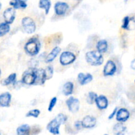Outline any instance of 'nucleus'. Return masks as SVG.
Returning a JSON list of instances; mask_svg holds the SVG:
<instances>
[{"label": "nucleus", "mask_w": 135, "mask_h": 135, "mask_svg": "<svg viewBox=\"0 0 135 135\" xmlns=\"http://www.w3.org/2000/svg\"><path fill=\"white\" fill-rule=\"evenodd\" d=\"M17 74L16 73H11L7 76L6 78L3 79L1 81V84H2L3 86H9V85H13L16 83L17 80Z\"/></svg>", "instance_id": "4be33fe9"}, {"label": "nucleus", "mask_w": 135, "mask_h": 135, "mask_svg": "<svg viewBox=\"0 0 135 135\" xmlns=\"http://www.w3.org/2000/svg\"><path fill=\"white\" fill-rule=\"evenodd\" d=\"M133 19V18L130 17L129 16H125L123 19L122 21V25H121V28L123 30H126V31H129L130 30V24L131 22Z\"/></svg>", "instance_id": "bb28decb"}, {"label": "nucleus", "mask_w": 135, "mask_h": 135, "mask_svg": "<svg viewBox=\"0 0 135 135\" xmlns=\"http://www.w3.org/2000/svg\"><path fill=\"white\" fill-rule=\"evenodd\" d=\"M0 135H2V133H1V132H0Z\"/></svg>", "instance_id": "ea45409f"}, {"label": "nucleus", "mask_w": 135, "mask_h": 135, "mask_svg": "<svg viewBox=\"0 0 135 135\" xmlns=\"http://www.w3.org/2000/svg\"><path fill=\"white\" fill-rule=\"evenodd\" d=\"M74 128L77 131H80L84 128L81 120H76V121H75L74 124Z\"/></svg>", "instance_id": "473e14b6"}, {"label": "nucleus", "mask_w": 135, "mask_h": 135, "mask_svg": "<svg viewBox=\"0 0 135 135\" xmlns=\"http://www.w3.org/2000/svg\"><path fill=\"white\" fill-rule=\"evenodd\" d=\"M62 124H66V122L68 121V117L66 115L62 113H58L56 116L55 117Z\"/></svg>", "instance_id": "7c9ffc66"}, {"label": "nucleus", "mask_w": 135, "mask_h": 135, "mask_svg": "<svg viewBox=\"0 0 135 135\" xmlns=\"http://www.w3.org/2000/svg\"><path fill=\"white\" fill-rule=\"evenodd\" d=\"M77 80L80 85H88L93 80V76L91 74L80 72L77 76Z\"/></svg>", "instance_id": "2eb2a0df"}, {"label": "nucleus", "mask_w": 135, "mask_h": 135, "mask_svg": "<svg viewBox=\"0 0 135 135\" xmlns=\"http://www.w3.org/2000/svg\"><path fill=\"white\" fill-rule=\"evenodd\" d=\"M127 127L122 123H117L113 127V132L115 135H125Z\"/></svg>", "instance_id": "aec40b11"}, {"label": "nucleus", "mask_w": 135, "mask_h": 135, "mask_svg": "<svg viewBox=\"0 0 135 135\" xmlns=\"http://www.w3.org/2000/svg\"><path fill=\"white\" fill-rule=\"evenodd\" d=\"M76 1H78V2H81V0H76Z\"/></svg>", "instance_id": "4c0bfd02"}, {"label": "nucleus", "mask_w": 135, "mask_h": 135, "mask_svg": "<svg viewBox=\"0 0 135 135\" xmlns=\"http://www.w3.org/2000/svg\"><path fill=\"white\" fill-rule=\"evenodd\" d=\"M2 3H0V10L2 9Z\"/></svg>", "instance_id": "e433bc0d"}, {"label": "nucleus", "mask_w": 135, "mask_h": 135, "mask_svg": "<svg viewBox=\"0 0 135 135\" xmlns=\"http://www.w3.org/2000/svg\"><path fill=\"white\" fill-rule=\"evenodd\" d=\"M98 96V95L97 94V93L94 91H89L88 92V93L87 94L86 96V102L89 105H93L95 103V101L96 98Z\"/></svg>", "instance_id": "a878e982"}, {"label": "nucleus", "mask_w": 135, "mask_h": 135, "mask_svg": "<svg viewBox=\"0 0 135 135\" xmlns=\"http://www.w3.org/2000/svg\"><path fill=\"white\" fill-rule=\"evenodd\" d=\"M85 59L87 63L92 66H100L104 62L103 54L96 50L87 52L85 54Z\"/></svg>", "instance_id": "f03ea898"}, {"label": "nucleus", "mask_w": 135, "mask_h": 135, "mask_svg": "<svg viewBox=\"0 0 135 135\" xmlns=\"http://www.w3.org/2000/svg\"><path fill=\"white\" fill-rule=\"evenodd\" d=\"M130 117H131L130 111L127 108L122 107V108L118 109L115 119L118 123H124L130 119Z\"/></svg>", "instance_id": "9d476101"}, {"label": "nucleus", "mask_w": 135, "mask_h": 135, "mask_svg": "<svg viewBox=\"0 0 135 135\" xmlns=\"http://www.w3.org/2000/svg\"><path fill=\"white\" fill-rule=\"evenodd\" d=\"M62 49L60 46H56L53 48L51 50V51L48 54H46V58H45V62L47 64H50L51 62H52L56 58H57L58 55L60 54V53L62 52H61Z\"/></svg>", "instance_id": "dca6fc26"}, {"label": "nucleus", "mask_w": 135, "mask_h": 135, "mask_svg": "<svg viewBox=\"0 0 135 135\" xmlns=\"http://www.w3.org/2000/svg\"><path fill=\"white\" fill-rule=\"evenodd\" d=\"M118 67L116 62L113 60H108L103 68V74L105 77L113 76L117 72Z\"/></svg>", "instance_id": "423d86ee"}, {"label": "nucleus", "mask_w": 135, "mask_h": 135, "mask_svg": "<svg viewBox=\"0 0 135 135\" xmlns=\"http://www.w3.org/2000/svg\"><path fill=\"white\" fill-rule=\"evenodd\" d=\"M41 127L38 125H34L31 127V135H37L41 132Z\"/></svg>", "instance_id": "2f4dec72"}, {"label": "nucleus", "mask_w": 135, "mask_h": 135, "mask_svg": "<svg viewBox=\"0 0 135 135\" xmlns=\"http://www.w3.org/2000/svg\"><path fill=\"white\" fill-rule=\"evenodd\" d=\"M74 90V84L72 81H67L65 83L62 88V93L64 96L70 97L73 94Z\"/></svg>", "instance_id": "412c9836"}, {"label": "nucleus", "mask_w": 135, "mask_h": 135, "mask_svg": "<svg viewBox=\"0 0 135 135\" xmlns=\"http://www.w3.org/2000/svg\"><path fill=\"white\" fill-rule=\"evenodd\" d=\"M66 105L70 112L72 113H76L78 112L80 110V100L74 96H70L66 100Z\"/></svg>", "instance_id": "0eeeda50"}, {"label": "nucleus", "mask_w": 135, "mask_h": 135, "mask_svg": "<svg viewBox=\"0 0 135 135\" xmlns=\"http://www.w3.org/2000/svg\"><path fill=\"white\" fill-rule=\"evenodd\" d=\"M57 102H58V98H57V97L54 96V97H52L49 103V106H48V111L49 112H52V110L54 109L56 105Z\"/></svg>", "instance_id": "c756f323"}, {"label": "nucleus", "mask_w": 135, "mask_h": 135, "mask_svg": "<svg viewBox=\"0 0 135 135\" xmlns=\"http://www.w3.org/2000/svg\"><path fill=\"white\" fill-rule=\"evenodd\" d=\"M9 6L15 10L25 9L27 7L26 0H11L9 2Z\"/></svg>", "instance_id": "6ab92c4d"}, {"label": "nucleus", "mask_w": 135, "mask_h": 135, "mask_svg": "<svg viewBox=\"0 0 135 135\" xmlns=\"http://www.w3.org/2000/svg\"><path fill=\"white\" fill-rule=\"evenodd\" d=\"M70 8L69 5L64 2H57L54 6V11L57 16H64Z\"/></svg>", "instance_id": "6e6552de"}, {"label": "nucleus", "mask_w": 135, "mask_h": 135, "mask_svg": "<svg viewBox=\"0 0 135 135\" xmlns=\"http://www.w3.org/2000/svg\"><path fill=\"white\" fill-rule=\"evenodd\" d=\"M36 82L35 85H42L45 84L46 80V76H45V70L43 68H36Z\"/></svg>", "instance_id": "f3484780"}, {"label": "nucleus", "mask_w": 135, "mask_h": 135, "mask_svg": "<svg viewBox=\"0 0 135 135\" xmlns=\"http://www.w3.org/2000/svg\"><path fill=\"white\" fill-rule=\"evenodd\" d=\"M36 68H30L24 72L22 75L21 82L23 85H35L36 82Z\"/></svg>", "instance_id": "39448f33"}, {"label": "nucleus", "mask_w": 135, "mask_h": 135, "mask_svg": "<svg viewBox=\"0 0 135 135\" xmlns=\"http://www.w3.org/2000/svg\"><path fill=\"white\" fill-rule=\"evenodd\" d=\"M131 68L133 70H135V58L132 60L131 62Z\"/></svg>", "instance_id": "f704fd0d"}, {"label": "nucleus", "mask_w": 135, "mask_h": 135, "mask_svg": "<svg viewBox=\"0 0 135 135\" xmlns=\"http://www.w3.org/2000/svg\"><path fill=\"white\" fill-rule=\"evenodd\" d=\"M76 55L74 52L70 51H65L62 52L60 54L59 62L62 66H67L69 65L72 64L76 60Z\"/></svg>", "instance_id": "20e7f679"}, {"label": "nucleus", "mask_w": 135, "mask_h": 135, "mask_svg": "<svg viewBox=\"0 0 135 135\" xmlns=\"http://www.w3.org/2000/svg\"><path fill=\"white\" fill-rule=\"evenodd\" d=\"M11 26L5 21L0 23V37H3L10 32Z\"/></svg>", "instance_id": "393cba45"}, {"label": "nucleus", "mask_w": 135, "mask_h": 135, "mask_svg": "<svg viewBox=\"0 0 135 135\" xmlns=\"http://www.w3.org/2000/svg\"><path fill=\"white\" fill-rule=\"evenodd\" d=\"M21 25L23 31L28 35H32L35 33L37 30L36 22L32 17L29 16L24 17L22 19Z\"/></svg>", "instance_id": "7ed1b4c3"}, {"label": "nucleus", "mask_w": 135, "mask_h": 135, "mask_svg": "<svg viewBox=\"0 0 135 135\" xmlns=\"http://www.w3.org/2000/svg\"><path fill=\"white\" fill-rule=\"evenodd\" d=\"M118 109H119V107H116L115 109H114L113 110V111L111 112V113H110L109 115L108 116L109 120H111V119H113V118L115 117V116H116L117 112V111H118Z\"/></svg>", "instance_id": "72a5a7b5"}, {"label": "nucleus", "mask_w": 135, "mask_h": 135, "mask_svg": "<svg viewBox=\"0 0 135 135\" xmlns=\"http://www.w3.org/2000/svg\"><path fill=\"white\" fill-rule=\"evenodd\" d=\"M45 76H46V80H49L50 79H52V78L53 77V75H54V67H53L52 65H49L46 67V68H45Z\"/></svg>", "instance_id": "cd10ccee"}, {"label": "nucleus", "mask_w": 135, "mask_h": 135, "mask_svg": "<svg viewBox=\"0 0 135 135\" xmlns=\"http://www.w3.org/2000/svg\"><path fill=\"white\" fill-rule=\"evenodd\" d=\"M12 95L9 91L3 92L0 94V107L3 108L9 107L11 105Z\"/></svg>", "instance_id": "4468645a"}, {"label": "nucleus", "mask_w": 135, "mask_h": 135, "mask_svg": "<svg viewBox=\"0 0 135 135\" xmlns=\"http://www.w3.org/2000/svg\"><path fill=\"white\" fill-rule=\"evenodd\" d=\"M41 115V111L38 109H33L29 110L26 113V117H33L38 118Z\"/></svg>", "instance_id": "c85d7f7f"}, {"label": "nucleus", "mask_w": 135, "mask_h": 135, "mask_svg": "<svg viewBox=\"0 0 135 135\" xmlns=\"http://www.w3.org/2000/svg\"><path fill=\"white\" fill-rule=\"evenodd\" d=\"M104 135H108V134H105Z\"/></svg>", "instance_id": "58836bf2"}, {"label": "nucleus", "mask_w": 135, "mask_h": 135, "mask_svg": "<svg viewBox=\"0 0 135 135\" xmlns=\"http://www.w3.org/2000/svg\"><path fill=\"white\" fill-rule=\"evenodd\" d=\"M41 49V42L37 37L30 38L26 42L24 46V50L26 54L31 57L37 56Z\"/></svg>", "instance_id": "f257e3e1"}, {"label": "nucleus", "mask_w": 135, "mask_h": 135, "mask_svg": "<svg viewBox=\"0 0 135 135\" xmlns=\"http://www.w3.org/2000/svg\"><path fill=\"white\" fill-rule=\"evenodd\" d=\"M61 125L62 124L56 118L54 117L50 122H49L46 125V129L52 134L58 135L60 134V128Z\"/></svg>", "instance_id": "1a4fd4ad"}, {"label": "nucleus", "mask_w": 135, "mask_h": 135, "mask_svg": "<svg viewBox=\"0 0 135 135\" xmlns=\"http://www.w3.org/2000/svg\"><path fill=\"white\" fill-rule=\"evenodd\" d=\"M134 83H135V80H134Z\"/></svg>", "instance_id": "a19ab883"}, {"label": "nucleus", "mask_w": 135, "mask_h": 135, "mask_svg": "<svg viewBox=\"0 0 135 135\" xmlns=\"http://www.w3.org/2000/svg\"><path fill=\"white\" fill-rule=\"evenodd\" d=\"M81 123L84 128L91 129L94 128L97 124V119L92 115H86L82 119Z\"/></svg>", "instance_id": "ddd939ff"}, {"label": "nucleus", "mask_w": 135, "mask_h": 135, "mask_svg": "<svg viewBox=\"0 0 135 135\" xmlns=\"http://www.w3.org/2000/svg\"><path fill=\"white\" fill-rule=\"evenodd\" d=\"M95 49L96 50L101 54L106 53L109 49L108 41L105 39L99 40L96 43Z\"/></svg>", "instance_id": "a211bd4d"}, {"label": "nucleus", "mask_w": 135, "mask_h": 135, "mask_svg": "<svg viewBox=\"0 0 135 135\" xmlns=\"http://www.w3.org/2000/svg\"><path fill=\"white\" fill-rule=\"evenodd\" d=\"M3 17L6 23L11 25L16 19V10L11 7H8L3 11Z\"/></svg>", "instance_id": "9b49d317"}, {"label": "nucleus", "mask_w": 135, "mask_h": 135, "mask_svg": "<svg viewBox=\"0 0 135 135\" xmlns=\"http://www.w3.org/2000/svg\"><path fill=\"white\" fill-rule=\"evenodd\" d=\"M95 104L99 110L103 111V110L107 109V107H109V101L107 96L104 95H99L96 98Z\"/></svg>", "instance_id": "f8f14e48"}, {"label": "nucleus", "mask_w": 135, "mask_h": 135, "mask_svg": "<svg viewBox=\"0 0 135 135\" xmlns=\"http://www.w3.org/2000/svg\"><path fill=\"white\" fill-rule=\"evenodd\" d=\"M2 70H1V68H0V78H1V76H2Z\"/></svg>", "instance_id": "c9c22d12"}, {"label": "nucleus", "mask_w": 135, "mask_h": 135, "mask_svg": "<svg viewBox=\"0 0 135 135\" xmlns=\"http://www.w3.org/2000/svg\"><path fill=\"white\" fill-rule=\"evenodd\" d=\"M17 135H31V127L28 124H23L16 129Z\"/></svg>", "instance_id": "5701e85b"}, {"label": "nucleus", "mask_w": 135, "mask_h": 135, "mask_svg": "<svg viewBox=\"0 0 135 135\" xmlns=\"http://www.w3.org/2000/svg\"><path fill=\"white\" fill-rule=\"evenodd\" d=\"M38 7L40 9H43L45 11L46 15H48L50 12L52 7L51 0H39Z\"/></svg>", "instance_id": "b1692460"}]
</instances>
